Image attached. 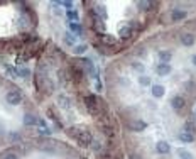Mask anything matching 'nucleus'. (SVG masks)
<instances>
[{"mask_svg":"<svg viewBox=\"0 0 196 159\" xmlns=\"http://www.w3.org/2000/svg\"><path fill=\"white\" fill-rule=\"evenodd\" d=\"M69 137H73L74 141L78 142L80 146H90L93 139H91V134L88 131H85V129H80V127H71L68 131Z\"/></svg>","mask_w":196,"mask_h":159,"instance_id":"nucleus-1","label":"nucleus"},{"mask_svg":"<svg viewBox=\"0 0 196 159\" xmlns=\"http://www.w3.org/2000/svg\"><path fill=\"white\" fill-rule=\"evenodd\" d=\"M20 102H22V93L19 90H12L7 93V103L9 105H19Z\"/></svg>","mask_w":196,"mask_h":159,"instance_id":"nucleus-2","label":"nucleus"},{"mask_svg":"<svg viewBox=\"0 0 196 159\" xmlns=\"http://www.w3.org/2000/svg\"><path fill=\"white\" fill-rule=\"evenodd\" d=\"M128 129H130L132 132H140V131H145V129H147V124H145L144 120L134 119V120H130V124H128Z\"/></svg>","mask_w":196,"mask_h":159,"instance_id":"nucleus-3","label":"nucleus"},{"mask_svg":"<svg viewBox=\"0 0 196 159\" xmlns=\"http://www.w3.org/2000/svg\"><path fill=\"white\" fill-rule=\"evenodd\" d=\"M171 105H173V108H174V110H178V112L183 110V108H184V98L176 95V97L171 98Z\"/></svg>","mask_w":196,"mask_h":159,"instance_id":"nucleus-4","label":"nucleus"},{"mask_svg":"<svg viewBox=\"0 0 196 159\" xmlns=\"http://www.w3.org/2000/svg\"><path fill=\"white\" fill-rule=\"evenodd\" d=\"M171 64H166V63H159L157 64V74L159 76H168V74L171 73Z\"/></svg>","mask_w":196,"mask_h":159,"instance_id":"nucleus-5","label":"nucleus"},{"mask_svg":"<svg viewBox=\"0 0 196 159\" xmlns=\"http://www.w3.org/2000/svg\"><path fill=\"white\" fill-rule=\"evenodd\" d=\"M151 93H152V97L161 98V97H164L166 90H164V86H162V85H152L151 86Z\"/></svg>","mask_w":196,"mask_h":159,"instance_id":"nucleus-6","label":"nucleus"},{"mask_svg":"<svg viewBox=\"0 0 196 159\" xmlns=\"http://www.w3.org/2000/svg\"><path fill=\"white\" fill-rule=\"evenodd\" d=\"M85 103H86V107H88L91 112H97V97H95V95H88V97H85Z\"/></svg>","mask_w":196,"mask_h":159,"instance_id":"nucleus-7","label":"nucleus"},{"mask_svg":"<svg viewBox=\"0 0 196 159\" xmlns=\"http://www.w3.org/2000/svg\"><path fill=\"white\" fill-rule=\"evenodd\" d=\"M156 149H157V152H159V154H168L169 151H171V146L166 141H159L156 144Z\"/></svg>","mask_w":196,"mask_h":159,"instance_id":"nucleus-8","label":"nucleus"},{"mask_svg":"<svg viewBox=\"0 0 196 159\" xmlns=\"http://www.w3.org/2000/svg\"><path fill=\"white\" fill-rule=\"evenodd\" d=\"M181 43H183V46H186V48H191V46L194 44V36L193 34H183Z\"/></svg>","mask_w":196,"mask_h":159,"instance_id":"nucleus-9","label":"nucleus"},{"mask_svg":"<svg viewBox=\"0 0 196 159\" xmlns=\"http://www.w3.org/2000/svg\"><path fill=\"white\" fill-rule=\"evenodd\" d=\"M69 103H71V100L66 97V95H59L58 97V105L61 108H69Z\"/></svg>","mask_w":196,"mask_h":159,"instance_id":"nucleus-10","label":"nucleus"},{"mask_svg":"<svg viewBox=\"0 0 196 159\" xmlns=\"http://www.w3.org/2000/svg\"><path fill=\"white\" fill-rule=\"evenodd\" d=\"M171 58H173V53H171V51H161V53H159V59H161V63H166V64H169Z\"/></svg>","mask_w":196,"mask_h":159,"instance_id":"nucleus-11","label":"nucleus"},{"mask_svg":"<svg viewBox=\"0 0 196 159\" xmlns=\"http://www.w3.org/2000/svg\"><path fill=\"white\" fill-rule=\"evenodd\" d=\"M120 37H130L132 34V24H127V26H123V27H120Z\"/></svg>","mask_w":196,"mask_h":159,"instance_id":"nucleus-12","label":"nucleus"},{"mask_svg":"<svg viewBox=\"0 0 196 159\" xmlns=\"http://www.w3.org/2000/svg\"><path fill=\"white\" fill-rule=\"evenodd\" d=\"M186 17V12L184 10H174L173 15H171V19H173V22H178V20H183Z\"/></svg>","mask_w":196,"mask_h":159,"instance_id":"nucleus-13","label":"nucleus"},{"mask_svg":"<svg viewBox=\"0 0 196 159\" xmlns=\"http://www.w3.org/2000/svg\"><path fill=\"white\" fill-rule=\"evenodd\" d=\"M24 124L26 125H36L37 124V117L32 114H26L24 115Z\"/></svg>","mask_w":196,"mask_h":159,"instance_id":"nucleus-14","label":"nucleus"},{"mask_svg":"<svg viewBox=\"0 0 196 159\" xmlns=\"http://www.w3.org/2000/svg\"><path fill=\"white\" fill-rule=\"evenodd\" d=\"M0 159H19V156L14 151H3V152L0 154Z\"/></svg>","mask_w":196,"mask_h":159,"instance_id":"nucleus-15","label":"nucleus"},{"mask_svg":"<svg viewBox=\"0 0 196 159\" xmlns=\"http://www.w3.org/2000/svg\"><path fill=\"white\" fill-rule=\"evenodd\" d=\"M179 141L181 142H193L194 136L193 134H188V132H183V134H179Z\"/></svg>","mask_w":196,"mask_h":159,"instance_id":"nucleus-16","label":"nucleus"},{"mask_svg":"<svg viewBox=\"0 0 196 159\" xmlns=\"http://www.w3.org/2000/svg\"><path fill=\"white\" fill-rule=\"evenodd\" d=\"M102 41H103L105 44H108V46H113V44L117 43V39H115L113 36H110V34H103V36H102Z\"/></svg>","mask_w":196,"mask_h":159,"instance_id":"nucleus-17","label":"nucleus"},{"mask_svg":"<svg viewBox=\"0 0 196 159\" xmlns=\"http://www.w3.org/2000/svg\"><path fill=\"white\" fill-rule=\"evenodd\" d=\"M64 43L68 44V46H73L74 43H76V37H74L73 34H69V32H68V34H64Z\"/></svg>","mask_w":196,"mask_h":159,"instance_id":"nucleus-18","label":"nucleus"},{"mask_svg":"<svg viewBox=\"0 0 196 159\" xmlns=\"http://www.w3.org/2000/svg\"><path fill=\"white\" fill-rule=\"evenodd\" d=\"M139 83L142 86H149L151 85V78H149L147 74H142V76H139Z\"/></svg>","mask_w":196,"mask_h":159,"instance_id":"nucleus-19","label":"nucleus"},{"mask_svg":"<svg viewBox=\"0 0 196 159\" xmlns=\"http://www.w3.org/2000/svg\"><path fill=\"white\" fill-rule=\"evenodd\" d=\"M194 124L193 122H191V120H188V122L184 124V132H188V134H193L194 132Z\"/></svg>","mask_w":196,"mask_h":159,"instance_id":"nucleus-20","label":"nucleus"},{"mask_svg":"<svg viewBox=\"0 0 196 159\" xmlns=\"http://www.w3.org/2000/svg\"><path fill=\"white\" fill-rule=\"evenodd\" d=\"M85 51H86V46L85 44H80V46H76V48L73 49L74 54H85Z\"/></svg>","mask_w":196,"mask_h":159,"instance_id":"nucleus-21","label":"nucleus"},{"mask_svg":"<svg viewBox=\"0 0 196 159\" xmlns=\"http://www.w3.org/2000/svg\"><path fill=\"white\" fill-rule=\"evenodd\" d=\"M132 68H134L135 71H139V73H144V64H142V63H139V61L132 63Z\"/></svg>","mask_w":196,"mask_h":159,"instance_id":"nucleus-22","label":"nucleus"},{"mask_svg":"<svg viewBox=\"0 0 196 159\" xmlns=\"http://www.w3.org/2000/svg\"><path fill=\"white\" fill-rule=\"evenodd\" d=\"M66 14H68L69 20H73V22H76V20H78V12L76 10H68Z\"/></svg>","mask_w":196,"mask_h":159,"instance_id":"nucleus-23","label":"nucleus"},{"mask_svg":"<svg viewBox=\"0 0 196 159\" xmlns=\"http://www.w3.org/2000/svg\"><path fill=\"white\" fill-rule=\"evenodd\" d=\"M69 31H73V32H81V27L78 26L76 22H69Z\"/></svg>","mask_w":196,"mask_h":159,"instance_id":"nucleus-24","label":"nucleus"},{"mask_svg":"<svg viewBox=\"0 0 196 159\" xmlns=\"http://www.w3.org/2000/svg\"><path fill=\"white\" fill-rule=\"evenodd\" d=\"M179 156H183V159H193V157H191V154L188 152V151H184V149H179Z\"/></svg>","mask_w":196,"mask_h":159,"instance_id":"nucleus-25","label":"nucleus"},{"mask_svg":"<svg viewBox=\"0 0 196 159\" xmlns=\"http://www.w3.org/2000/svg\"><path fill=\"white\" fill-rule=\"evenodd\" d=\"M97 12H100V15H102L103 19H107V10H105V7H103V5H98L97 7Z\"/></svg>","mask_w":196,"mask_h":159,"instance_id":"nucleus-26","label":"nucleus"},{"mask_svg":"<svg viewBox=\"0 0 196 159\" xmlns=\"http://www.w3.org/2000/svg\"><path fill=\"white\" fill-rule=\"evenodd\" d=\"M39 134H41V136H51V131H49L48 127H44V129H41V131H39Z\"/></svg>","mask_w":196,"mask_h":159,"instance_id":"nucleus-27","label":"nucleus"},{"mask_svg":"<svg viewBox=\"0 0 196 159\" xmlns=\"http://www.w3.org/2000/svg\"><path fill=\"white\" fill-rule=\"evenodd\" d=\"M137 5H139L140 9H145V7H149V5H151V3H149V2H139V3H137Z\"/></svg>","mask_w":196,"mask_h":159,"instance_id":"nucleus-28","label":"nucleus"},{"mask_svg":"<svg viewBox=\"0 0 196 159\" xmlns=\"http://www.w3.org/2000/svg\"><path fill=\"white\" fill-rule=\"evenodd\" d=\"M12 141H20V136H19V134H12Z\"/></svg>","mask_w":196,"mask_h":159,"instance_id":"nucleus-29","label":"nucleus"},{"mask_svg":"<svg viewBox=\"0 0 196 159\" xmlns=\"http://www.w3.org/2000/svg\"><path fill=\"white\" fill-rule=\"evenodd\" d=\"M193 64L196 66V54H194V56H193Z\"/></svg>","mask_w":196,"mask_h":159,"instance_id":"nucleus-30","label":"nucleus"}]
</instances>
